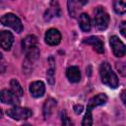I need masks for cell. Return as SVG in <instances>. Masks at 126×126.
<instances>
[{
  "instance_id": "6da1fadb",
  "label": "cell",
  "mask_w": 126,
  "mask_h": 126,
  "mask_svg": "<svg viewBox=\"0 0 126 126\" xmlns=\"http://www.w3.org/2000/svg\"><path fill=\"white\" fill-rule=\"evenodd\" d=\"M99 75H100L101 82L104 85H106V86H108L112 89L117 88L118 78L115 75V73L112 71L110 65L107 62H103V63L100 64V66H99Z\"/></svg>"
},
{
  "instance_id": "7a4b0ae2",
  "label": "cell",
  "mask_w": 126,
  "mask_h": 126,
  "mask_svg": "<svg viewBox=\"0 0 126 126\" xmlns=\"http://www.w3.org/2000/svg\"><path fill=\"white\" fill-rule=\"evenodd\" d=\"M94 24L95 28L99 31H103L108 27L109 16L102 7L95 8L94 17Z\"/></svg>"
},
{
  "instance_id": "3957f363",
  "label": "cell",
  "mask_w": 126,
  "mask_h": 126,
  "mask_svg": "<svg viewBox=\"0 0 126 126\" xmlns=\"http://www.w3.org/2000/svg\"><path fill=\"white\" fill-rule=\"evenodd\" d=\"M1 23L4 26L12 28L17 32H21L23 31V25H22L21 20L16 15H14L12 13H8V14L3 15L1 17Z\"/></svg>"
},
{
  "instance_id": "277c9868",
  "label": "cell",
  "mask_w": 126,
  "mask_h": 126,
  "mask_svg": "<svg viewBox=\"0 0 126 126\" xmlns=\"http://www.w3.org/2000/svg\"><path fill=\"white\" fill-rule=\"evenodd\" d=\"M8 116L15 120H23L31 117L32 115V112L30 108L27 107H20V106H14L7 110Z\"/></svg>"
},
{
  "instance_id": "5b68a950",
  "label": "cell",
  "mask_w": 126,
  "mask_h": 126,
  "mask_svg": "<svg viewBox=\"0 0 126 126\" xmlns=\"http://www.w3.org/2000/svg\"><path fill=\"white\" fill-rule=\"evenodd\" d=\"M109 43H110V46L112 48V51H113V54L117 57H121L125 54L126 52V46L124 45V43L118 38V36L116 35H112L110 38H109Z\"/></svg>"
},
{
  "instance_id": "8992f818",
  "label": "cell",
  "mask_w": 126,
  "mask_h": 126,
  "mask_svg": "<svg viewBox=\"0 0 126 126\" xmlns=\"http://www.w3.org/2000/svg\"><path fill=\"white\" fill-rule=\"evenodd\" d=\"M0 97L3 103L12 104L15 106L20 103V97H18L12 91H9V90H3L0 94Z\"/></svg>"
},
{
  "instance_id": "52a82bcc",
  "label": "cell",
  "mask_w": 126,
  "mask_h": 126,
  "mask_svg": "<svg viewBox=\"0 0 126 126\" xmlns=\"http://www.w3.org/2000/svg\"><path fill=\"white\" fill-rule=\"evenodd\" d=\"M44 39L49 45H57L61 40V34L56 29H50L46 32Z\"/></svg>"
},
{
  "instance_id": "ba28073f",
  "label": "cell",
  "mask_w": 126,
  "mask_h": 126,
  "mask_svg": "<svg viewBox=\"0 0 126 126\" xmlns=\"http://www.w3.org/2000/svg\"><path fill=\"white\" fill-rule=\"evenodd\" d=\"M30 92L32 96L34 97H40L43 95L45 92V86L41 81H35L32 82L30 85Z\"/></svg>"
},
{
  "instance_id": "9c48e42d",
  "label": "cell",
  "mask_w": 126,
  "mask_h": 126,
  "mask_svg": "<svg viewBox=\"0 0 126 126\" xmlns=\"http://www.w3.org/2000/svg\"><path fill=\"white\" fill-rule=\"evenodd\" d=\"M24 50L26 53L27 60L30 63H33L34 61H36L39 58V49H38L37 45H32V46L24 47Z\"/></svg>"
},
{
  "instance_id": "30bf717a",
  "label": "cell",
  "mask_w": 126,
  "mask_h": 126,
  "mask_svg": "<svg viewBox=\"0 0 126 126\" xmlns=\"http://www.w3.org/2000/svg\"><path fill=\"white\" fill-rule=\"evenodd\" d=\"M13 35L10 32L7 31H2L0 33V41H1V46L4 50H9L13 44Z\"/></svg>"
},
{
  "instance_id": "8fae6325",
  "label": "cell",
  "mask_w": 126,
  "mask_h": 126,
  "mask_svg": "<svg viewBox=\"0 0 126 126\" xmlns=\"http://www.w3.org/2000/svg\"><path fill=\"white\" fill-rule=\"evenodd\" d=\"M85 43L90 44L94 47V49L97 52V53H103L104 49H103V43L101 41V39L98 36H90L88 38H86L84 40Z\"/></svg>"
},
{
  "instance_id": "7c38bea8",
  "label": "cell",
  "mask_w": 126,
  "mask_h": 126,
  "mask_svg": "<svg viewBox=\"0 0 126 126\" xmlns=\"http://www.w3.org/2000/svg\"><path fill=\"white\" fill-rule=\"evenodd\" d=\"M106 101H107V96L104 94H97V95H95L90 99L87 108L92 110L93 108H94L98 105H103Z\"/></svg>"
},
{
  "instance_id": "4fadbf2b",
  "label": "cell",
  "mask_w": 126,
  "mask_h": 126,
  "mask_svg": "<svg viewBox=\"0 0 126 126\" xmlns=\"http://www.w3.org/2000/svg\"><path fill=\"white\" fill-rule=\"evenodd\" d=\"M66 76L69 79L70 82L72 83H78L81 79V73L78 67L76 66H71L67 69L66 71Z\"/></svg>"
},
{
  "instance_id": "5bb4252c",
  "label": "cell",
  "mask_w": 126,
  "mask_h": 126,
  "mask_svg": "<svg viewBox=\"0 0 126 126\" xmlns=\"http://www.w3.org/2000/svg\"><path fill=\"white\" fill-rule=\"evenodd\" d=\"M88 1H68V9H69V13L71 15V17L75 18L77 16V14L79 13V11L82 9L81 6L86 4Z\"/></svg>"
},
{
  "instance_id": "9a60e30c",
  "label": "cell",
  "mask_w": 126,
  "mask_h": 126,
  "mask_svg": "<svg viewBox=\"0 0 126 126\" xmlns=\"http://www.w3.org/2000/svg\"><path fill=\"white\" fill-rule=\"evenodd\" d=\"M55 106H56V100L55 99L48 98L45 101V103L43 105V116H44L45 119L49 118V116L51 115V113H52V111H53Z\"/></svg>"
},
{
  "instance_id": "2e32d148",
  "label": "cell",
  "mask_w": 126,
  "mask_h": 126,
  "mask_svg": "<svg viewBox=\"0 0 126 126\" xmlns=\"http://www.w3.org/2000/svg\"><path fill=\"white\" fill-rule=\"evenodd\" d=\"M79 25L82 31L84 32H89L91 30V19L88 14L83 13L79 17Z\"/></svg>"
},
{
  "instance_id": "e0dca14e",
  "label": "cell",
  "mask_w": 126,
  "mask_h": 126,
  "mask_svg": "<svg viewBox=\"0 0 126 126\" xmlns=\"http://www.w3.org/2000/svg\"><path fill=\"white\" fill-rule=\"evenodd\" d=\"M10 86H11V91H12L18 97H21V96L23 95V94H24L23 89H22L21 85L19 84V82H18L17 80H15V79L11 80Z\"/></svg>"
},
{
  "instance_id": "ac0fdd59",
  "label": "cell",
  "mask_w": 126,
  "mask_h": 126,
  "mask_svg": "<svg viewBox=\"0 0 126 126\" xmlns=\"http://www.w3.org/2000/svg\"><path fill=\"white\" fill-rule=\"evenodd\" d=\"M113 9L118 14L126 12V0H116L113 2Z\"/></svg>"
},
{
  "instance_id": "d6986e66",
  "label": "cell",
  "mask_w": 126,
  "mask_h": 126,
  "mask_svg": "<svg viewBox=\"0 0 126 126\" xmlns=\"http://www.w3.org/2000/svg\"><path fill=\"white\" fill-rule=\"evenodd\" d=\"M51 7L45 12V14H44V20L45 21H49L51 18H53L54 16H58L59 15V7L58 6H53L54 4H53V2L51 3Z\"/></svg>"
},
{
  "instance_id": "ffe728a7",
  "label": "cell",
  "mask_w": 126,
  "mask_h": 126,
  "mask_svg": "<svg viewBox=\"0 0 126 126\" xmlns=\"http://www.w3.org/2000/svg\"><path fill=\"white\" fill-rule=\"evenodd\" d=\"M36 43H37V38L34 35H28L22 41L23 48L28 47V46H32V45H36Z\"/></svg>"
},
{
  "instance_id": "44dd1931",
  "label": "cell",
  "mask_w": 126,
  "mask_h": 126,
  "mask_svg": "<svg viewBox=\"0 0 126 126\" xmlns=\"http://www.w3.org/2000/svg\"><path fill=\"white\" fill-rule=\"evenodd\" d=\"M93 124V115H92V110L87 108V111H86V114L83 118V121H82V125L83 126H92Z\"/></svg>"
},
{
  "instance_id": "7402d4cb",
  "label": "cell",
  "mask_w": 126,
  "mask_h": 126,
  "mask_svg": "<svg viewBox=\"0 0 126 126\" xmlns=\"http://www.w3.org/2000/svg\"><path fill=\"white\" fill-rule=\"evenodd\" d=\"M61 122H62L63 126H72L73 125L72 120L69 118V116L67 115L66 111H64V110L61 112Z\"/></svg>"
},
{
  "instance_id": "603a6c76",
  "label": "cell",
  "mask_w": 126,
  "mask_h": 126,
  "mask_svg": "<svg viewBox=\"0 0 126 126\" xmlns=\"http://www.w3.org/2000/svg\"><path fill=\"white\" fill-rule=\"evenodd\" d=\"M46 75H47V81H48V83L50 85H53V83H54V68L51 67L47 71V74Z\"/></svg>"
},
{
  "instance_id": "cb8c5ba5",
  "label": "cell",
  "mask_w": 126,
  "mask_h": 126,
  "mask_svg": "<svg viewBox=\"0 0 126 126\" xmlns=\"http://www.w3.org/2000/svg\"><path fill=\"white\" fill-rule=\"evenodd\" d=\"M119 30H120L121 34H122L124 37H126V22H122V23L120 24Z\"/></svg>"
},
{
  "instance_id": "d4e9b609",
  "label": "cell",
  "mask_w": 126,
  "mask_h": 126,
  "mask_svg": "<svg viewBox=\"0 0 126 126\" xmlns=\"http://www.w3.org/2000/svg\"><path fill=\"white\" fill-rule=\"evenodd\" d=\"M74 110L77 114H80L82 111H83V106L82 105H75L74 106Z\"/></svg>"
},
{
  "instance_id": "484cf974",
  "label": "cell",
  "mask_w": 126,
  "mask_h": 126,
  "mask_svg": "<svg viewBox=\"0 0 126 126\" xmlns=\"http://www.w3.org/2000/svg\"><path fill=\"white\" fill-rule=\"evenodd\" d=\"M121 99H122L123 103L126 105V90H125V91H123V92L121 93Z\"/></svg>"
},
{
  "instance_id": "4316f807",
  "label": "cell",
  "mask_w": 126,
  "mask_h": 126,
  "mask_svg": "<svg viewBox=\"0 0 126 126\" xmlns=\"http://www.w3.org/2000/svg\"><path fill=\"white\" fill-rule=\"evenodd\" d=\"M24 126H30V125H28V124H26V125H24Z\"/></svg>"
}]
</instances>
